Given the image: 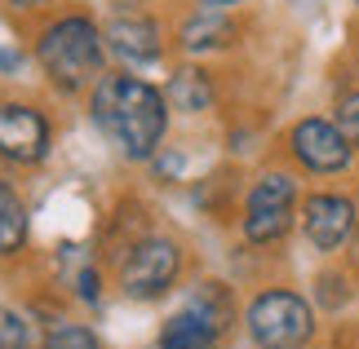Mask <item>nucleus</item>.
<instances>
[{
  "mask_svg": "<svg viewBox=\"0 0 359 349\" xmlns=\"http://www.w3.org/2000/svg\"><path fill=\"white\" fill-rule=\"evenodd\" d=\"M93 124L124 159H151L169 129V97L137 76L107 71L93 85Z\"/></svg>",
  "mask_w": 359,
  "mask_h": 349,
  "instance_id": "nucleus-1",
  "label": "nucleus"
},
{
  "mask_svg": "<svg viewBox=\"0 0 359 349\" xmlns=\"http://www.w3.org/2000/svg\"><path fill=\"white\" fill-rule=\"evenodd\" d=\"M36 62L62 93H85L107 76V40L85 13H67L49 22L36 40Z\"/></svg>",
  "mask_w": 359,
  "mask_h": 349,
  "instance_id": "nucleus-2",
  "label": "nucleus"
},
{
  "mask_svg": "<svg viewBox=\"0 0 359 349\" xmlns=\"http://www.w3.org/2000/svg\"><path fill=\"white\" fill-rule=\"evenodd\" d=\"M248 336L257 349H302L315 336V310L302 292L271 287L248 305Z\"/></svg>",
  "mask_w": 359,
  "mask_h": 349,
  "instance_id": "nucleus-3",
  "label": "nucleus"
},
{
  "mask_svg": "<svg viewBox=\"0 0 359 349\" xmlns=\"http://www.w3.org/2000/svg\"><path fill=\"white\" fill-rule=\"evenodd\" d=\"M302 186L293 173H262L244 199V239L257 248L280 243L297 221Z\"/></svg>",
  "mask_w": 359,
  "mask_h": 349,
  "instance_id": "nucleus-4",
  "label": "nucleus"
},
{
  "mask_svg": "<svg viewBox=\"0 0 359 349\" xmlns=\"http://www.w3.org/2000/svg\"><path fill=\"white\" fill-rule=\"evenodd\" d=\"M288 155L297 159L302 173L311 177H341L355 169V155L359 150L351 146V137L337 129V120H324V115H306L288 129Z\"/></svg>",
  "mask_w": 359,
  "mask_h": 349,
  "instance_id": "nucleus-5",
  "label": "nucleus"
},
{
  "mask_svg": "<svg viewBox=\"0 0 359 349\" xmlns=\"http://www.w3.org/2000/svg\"><path fill=\"white\" fill-rule=\"evenodd\" d=\"M231 323V297L222 283H204L187 310H177L160 327V349H213Z\"/></svg>",
  "mask_w": 359,
  "mask_h": 349,
  "instance_id": "nucleus-6",
  "label": "nucleus"
},
{
  "mask_svg": "<svg viewBox=\"0 0 359 349\" xmlns=\"http://www.w3.org/2000/svg\"><path fill=\"white\" fill-rule=\"evenodd\" d=\"M359 230V199L341 190H315L302 199V234L315 252L337 257L346 252Z\"/></svg>",
  "mask_w": 359,
  "mask_h": 349,
  "instance_id": "nucleus-7",
  "label": "nucleus"
},
{
  "mask_svg": "<svg viewBox=\"0 0 359 349\" xmlns=\"http://www.w3.org/2000/svg\"><path fill=\"white\" fill-rule=\"evenodd\" d=\"M177 270H182V248L173 239H160V234L137 239L120 261V292L133 301H156L173 287Z\"/></svg>",
  "mask_w": 359,
  "mask_h": 349,
  "instance_id": "nucleus-8",
  "label": "nucleus"
},
{
  "mask_svg": "<svg viewBox=\"0 0 359 349\" xmlns=\"http://www.w3.org/2000/svg\"><path fill=\"white\" fill-rule=\"evenodd\" d=\"M49 150V120L36 106L0 102V159L9 164H40Z\"/></svg>",
  "mask_w": 359,
  "mask_h": 349,
  "instance_id": "nucleus-9",
  "label": "nucleus"
},
{
  "mask_svg": "<svg viewBox=\"0 0 359 349\" xmlns=\"http://www.w3.org/2000/svg\"><path fill=\"white\" fill-rule=\"evenodd\" d=\"M102 40H107V53H116L124 66H147L164 53L160 27L151 22L147 13H129V9L116 13V18L102 27Z\"/></svg>",
  "mask_w": 359,
  "mask_h": 349,
  "instance_id": "nucleus-10",
  "label": "nucleus"
},
{
  "mask_svg": "<svg viewBox=\"0 0 359 349\" xmlns=\"http://www.w3.org/2000/svg\"><path fill=\"white\" fill-rule=\"evenodd\" d=\"M236 40V22L226 9H200L177 27V45L187 53H209V49H226Z\"/></svg>",
  "mask_w": 359,
  "mask_h": 349,
  "instance_id": "nucleus-11",
  "label": "nucleus"
},
{
  "mask_svg": "<svg viewBox=\"0 0 359 349\" xmlns=\"http://www.w3.org/2000/svg\"><path fill=\"white\" fill-rule=\"evenodd\" d=\"M164 97H169V106L182 111V115H200V111L213 106V85H209V76H204L200 66H182V71H173Z\"/></svg>",
  "mask_w": 359,
  "mask_h": 349,
  "instance_id": "nucleus-12",
  "label": "nucleus"
},
{
  "mask_svg": "<svg viewBox=\"0 0 359 349\" xmlns=\"http://www.w3.org/2000/svg\"><path fill=\"white\" fill-rule=\"evenodd\" d=\"M27 243V208L9 181H0V257H13Z\"/></svg>",
  "mask_w": 359,
  "mask_h": 349,
  "instance_id": "nucleus-13",
  "label": "nucleus"
},
{
  "mask_svg": "<svg viewBox=\"0 0 359 349\" xmlns=\"http://www.w3.org/2000/svg\"><path fill=\"white\" fill-rule=\"evenodd\" d=\"M333 120H337V129L351 137V146L359 150V89H346V93H337Z\"/></svg>",
  "mask_w": 359,
  "mask_h": 349,
  "instance_id": "nucleus-14",
  "label": "nucleus"
},
{
  "mask_svg": "<svg viewBox=\"0 0 359 349\" xmlns=\"http://www.w3.org/2000/svg\"><path fill=\"white\" fill-rule=\"evenodd\" d=\"M36 336H32V323L13 310H0V349H27Z\"/></svg>",
  "mask_w": 359,
  "mask_h": 349,
  "instance_id": "nucleus-15",
  "label": "nucleus"
},
{
  "mask_svg": "<svg viewBox=\"0 0 359 349\" xmlns=\"http://www.w3.org/2000/svg\"><path fill=\"white\" fill-rule=\"evenodd\" d=\"M45 349H102V345L89 327H58V332H49Z\"/></svg>",
  "mask_w": 359,
  "mask_h": 349,
  "instance_id": "nucleus-16",
  "label": "nucleus"
},
{
  "mask_svg": "<svg viewBox=\"0 0 359 349\" xmlns=\"http://www.w3.org/2000/svg\"><path fill=\"white\" fill-rule=\"evenodd\" d=\"M80 297H98V274H93V270H85V274H80Z\"/></svg>",
  "mask_w": 359,
  "mask_h": 349,
  "instance_id": "nucleus-17",
  "label": "nucleus"
},
{
  "mask_svg": "<svg viewBox=\"0 0 359 349\" xmlns=\"http://www.w3.org/2000/svg\"><path fill=\"white\" fill-rule=\"evenodd\" d=\"M22 66V53H5L0 49V71H18Z\"/></svg>",
  "mask_w": 359,
  "mask_h": 349,
  "instance_id": "nucleus-18",
  "label": "nucleus"
},
{
  "mask_svg": "<svg viewBox=\"0 0 359 349\" xmlns=\"http://www.w3.org/2000/svg\"><path fill=\"white\" fill-rule=\"evenodd\" d=\"M204 9H236V5H244V0H200Z\"/></svg>",
  "mask_w": 359,
  "mask_h": 349,
  "instance_id": "nucleus-19",
  "label": "nucleus"
},
{
  "mask_svg": "<svg viewBox=\"0 0 359 349\" xmlns=\"http://www.w3.org/2000/svg\"><path fill=\"white\" fill-rule=\"evenodd\" d=\"M45 0H13V9H40Z\"/></svg>",
  "mask_w": 359,
  "mask_h": 349,
  "instance_id": "nucleus-20",
  "label": "nucleus"
},
{
  "mask_svg": "<svg viewBox=\"0 0 359 349\" xmlns=\"http://www.w3.org/2000/svg\"><path fill=\"white\" fill-rule=\"evenodd\" d=\"M120 9H133V5H147V0H116Z\"/></svg>",
  "mask_w": 359,
  "mask_h": 349,
  "instance_id": "nucleus-21",
  "label": "nucleus"
},
{
  "mask_svg": "<svg viewBox=\"0 0 359 349\" xmlns=\"http://www.w3.org/2000/svg\"><path fill=\"white\" fill-rule=\"evenodd\" d=\"M351 248H355V261H359V230H355V239H351Z\"/></svg>",
  "mask_w": 359,
  "mask_h": 349,
  "instance_id": "nucleus-22",
  "label": "nucleus"
},
{
  "mask_svg": "<svg viewBox=\"0 0 359 349\" xmlns=\"http://www.w3.org/2000/svg\"><path fill=\"white\" fill-rule=\"evenodd\" d=\"M355 66H359V49H355Z\"/></svg>",
  "mask_w": 359,
  "mask_h": 349,
  "instance_id": "nucleus-23",
  "label": "nucleus"
},
{
  "mask_svg": "<svg viewBox=\"0 0 359 349\" xmlns=\"http://www.w3.org/2000/svg\"><path fill=\"white\" fill-rule=\"evenodd\" d=\"M355 5H359V0H355Z\"/></svg>",
  "mask_w": 359,
  "mask_h": 349,
  "instance_id": "nucleus-24",
  "label": "nucleus"
}]
</instances>
